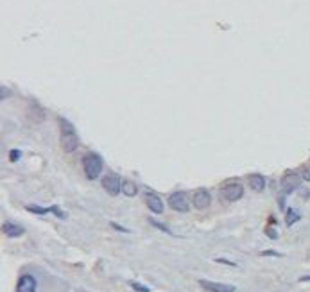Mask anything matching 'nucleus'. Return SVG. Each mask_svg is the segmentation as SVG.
I'll return each mask as SVG.
<instances>
[{
  "label": "nucleus",
  "instance_id": "1",
  "mask_svg": "<svg viewBox=\"0 0 310 292\" xmlns=\"http://www.w3.org/2000/svg\"><path fill=\"white\" fill-rule=\"evenodd\" d=\"M59 129H61V149L65 153H74L79 145V138L74 126L67 119H59Z\"/></svg>",
  "mask_w": 310,
  "mask_h": 292
},
{
  "label": "nucleus",
  "instance_id": "2",
  "mask_svg": "<svg viewBox=\"0 0 310 292\" xmlns=\"http://www.w3.org/2000/svg\"><path fill=\"white\" fill-rule=\"evenodd\" d=\"M102 158L95 153H88L84 154L82 158V169H84V174H86L88 179H97L102 172Z\"/></svg>",
  "mask_w": 310,
  "mask_h": 292
},
{
  "label": "nucleus",
  "instance_id": "3",
  "mask_svg": "<svg viewBox=\"0 0 310 292\" xmlns=\"http://www.w3.org/2000/svg\"><path fill=\"white\" fill-rule=\"evenodd\" d=\"M220 196H223L224 201L235 203L244 196V186L240 185V183H237V181L226 183V185L220 188Z\"/></svg>",
  "mask_w": 310,
  "mask_h": 292
},
{
  "label": "nucleus",
  "instance_id": "4",
  "mask_svg": "<svg viewBox=\"0 0 310 292\" xmlns=\"http://www.w3.org/2000/svg\"><path fill=\"white\" fill-rule=\"evenodd\" d=\"M169 206L174 210V212H180V213H187L189 212V198H187V193L185 192H176L172 193L169 198Z\"/></svg>",
  "mask_w": 310,
  "mask_h": 292
},
{
  "label": "nucleus",
  "instance_id": "5",
  "mask_svg": "<svg viewBox=\"0 0 310 292\" xmlns=\"http://www.w3.org/2000/svg\"><path fill=\"white\" fill-rule=\"evenodd\" d=\"M301 181H303V176H299L298 172H289V174H285V176H283V179H282V190H283V193L294 192L296 188H299Z\"/></svg>",
  "mask_w": 310,
  "mask_h": 292
},
{
  "label": "nucleus",
  "instance_id": "6",
  "mask_svg": "<svg viewBox=\"0 0 310 292\" xmlns=\"http://www.w3.org/2000/svg\"><path fill=\"white\" fill-rule=\"evenodd\" d=\"M212 203V196H210L208 190L204 188H197L192 196V205L196 206L197 210H206Z\"/></svg>",
  "mask_w": 310,
  "mask_h": 292
},
{
  "label": "nucleus",
  "instance_id": "7",
  "mask_svg": "<svg viewBox=\"0 0 310 292\" xmlns=\"http://www.w3.org/2000/svg\"><path fill=\"white\" fill-rule=\"evenodd\" d=\"M102 186H104V190H106L110 196H118V192L122 190V181L118 179V176H115V174H108V176L102 178Z\"/></svg>",
  "mask_w": 310,
  "mask_h": 292
},
{
  "label": "nucleus",
  "instance_id": "8",
  "mask_svg": "<svg viewBox=\"0 0 310 292\" xmlns=\"http://www.w3.org/2000/svg\"><path fill=\"white\" fill-rule=\"evenodd\" d=\"M199 285L208 292H235L233 285L217 283V281H210V280H199Z\"/></svg>",
  "mask_w": 310,
  "mask_h": 292
},
{
  "label": "nucleus",
  "instance_id": "9",
  "mask_svg": "<svg viewBox=\"0 0 310 292\" xmlns=\"http://www.w3.org/2000/svg\"><path fill=\"white\" fill-rule=\"evenodd\" d=\"M36 278L31 276V274H24V276L18 280V285H16V292H36Z\"/></svg>",
  "mask_w": 310,
  "mask_h": 292
},
{
  "label": "nucleus",
  "instance_id": "10",
  "mask_svg": "<svg viewBox=\"0 0 310 292\" xmlns=\"http://www.w3.org/2000/svg\"><path fill=\"white\" fill-rule=\"evenodd\" d=\"M146 205L153 213L163 212V201H161L156 193H153V192H146Z\"/></svg>",
  "mask_w": 310,
  "mask_h": 292
},
{
  "label": "nucleus",
  "instance_id": "11",
  "mask_svg": "<svg viewBox=\"0 0 310 292\" xmlns=\"http://www.w3.org/2000/svg\"><path fill=\"white\" fill-rule=\"evenodd\" d=\"M29 212L38 213V215H45V213H54L56 217L59 219H67V213L63 210H59L58 206H51V208H41V206H27Z\"/></svg>",
  "mask_w": 310,
  "mask_h": 292
},
{
  "label": "nucleus",
  "instance_id": "12",
  "mask_svg": "<svg viewBox=\"0 0 310 292\" xmlns=\"http://www.w3.org/2000/svg\"><path fill=\"white\" fill-rule=\"evenodd\" d=\"M2 233L9 238H16L20 235H24V228L18 224H13V222H4L2 224Z\"/></svg>",
  "mask_w": 310,
  "mask_h": 292
},
{
  "label": "nucleus",
  "instance_id": "13",
  "mask_svg": "<svg viewBox=\"0 0 310 292\" xmlns=\"http://www.w3.org/2000/svg\"><path fill=\"white\" fill-rule=\"evenodd\" d=\"M247 183H249L251 190H255V192H262L265 188V178H263L262 174H251V176H247Z\"/></svg>",
  "mask_w": 310,
  "mask_h": 292
},
{
  "label": "nucleus",
  "instance_id": "14",
  "mask_svg": "<svg viewBox=\"0 0 310 292\" xmlns=\"http://www.w3.org/2000/svg\"><path fill=\"white\" fill-rule=\"evenodd\" d=\"M43 110L39 106H36V104H32L31 108H29V119L32 120V124H39L41 120H43Z\"/></svg>",
  "mask_w": 310,
  "mask_h": 292
},
{
  "label": "nucleus",
  "instance_id": "15",
  "mask_svg": "<svg viewBox=\"0 0 310 292\" xmlns=\"http://www.w3.org/2000/svg\"><path fill=\"white\" fill-rule=\"evenodd\" d=\"M122 192H124V196H127V198H133V196H137L138 188L137 185H135L133 181H122Z\"/></svg>",
  "mask_w": 310,
  "mask_h": 292
},
{
  "label": "nucleus",
  "instance_id": "16",
  "mask_svg": "<svg viewBox=\"0 0 310 292\" xmlns=\"http://www.w3.org/2000/svg\"><path fill=\"white\" fill-rule=\"evenodd\" d=\"M299 219H301V215H299L298 212H296V210H289V212H287V217H285V222H287V226H292L294 224V222H298Z\"/></svg>",
  "mask_w": 310,
  "mask_h": 292
},
{
  "label": "nucleus",
  "instance_id": "17",
  "mask_svg": "<svg viewBox=\"0 0 310 292\" xmlns=\"http://www.w3.org/2000/svg\"><path fill=\"white\" fill-rule=\"evenodd\" d=\"M151 224H153L154 226V228H158V229H161V231H165V233H169V235H170V233H172V231H170V229L169 228H167V226H163V224H161V222H158V221H154V219H151Z\"/></svg>",
  "mask_w": 310,
  "mask_h": 292
},
{
  "label": "nucleus",
  "instance_id": "18",
  "mask_svg": "<svg viewBox=\"0 0 310 292\" xmlns=\"http://www.w3.org/2000/svg\"><path fill=\"white\" fill-rule=\"evenodd\" d=\"M131 287H133L135 290H138V292H149V287H146V285L137 283V281H131Z\"/></svg>",
  "mask_w": 310,
  "mask_h": 292
},
{
  "label": "nucleus",
  "instance_id": "19",
  "mask_svg": "<svg viewBox=\"0 0 310 292\" xmlns=\"http://www.w3.org/2000/svg\"><path fill=\"white\" fill-rule=\"evenodd\" d=\"M265 235L269 238H278V231H275L273 228H265Z\"/></svg>",
  "mask_w": 310,
  "mask_h": 292
},
{
  "label": "nucleus",
  "instance_id": "20",
  "mask_svg": "<svg viewBox=\"0 0 310 292\" xmlns=\"http://www.w3.org/2000/svg\"><path fill=\"white\" fill-rule=\"evenodd\" d=\"M20 156H22V153H20V151H16V149H13L11 154H9V160H11V162H16Z\"/></svg>",
  "mask_w": 310,
  "mask_h": 292
},
{
  "label": "nucleus",
  "instance_id": "21",
  "mask_svg": "<svg viewBox=\"0 0 310 292\" xmlns=\"http://www.w3.org/2000/svg\"><path fill=\"white\" fill-rule=\"evenodd\" d=\"M301 176H303V179H305V181H310V167H303Z\"/></svg>",
  "mask_w": 310,
  "mask_h": 292
},
{
  "label": "nucleus",
  "instance_id": "22",
  "mask_svg": "<svg viewBox=\"0 0 310 292\" xmlns=\"http://www.w3.org/2000/svg\"><path fill=\"white\" fill-rule=\"evenodd\" d=\"M262 257H282V255H280V253H276V251H263Z\"/></svg>",
  "mask_w": 310,
  "mask_h": 292
},
{
  "label": "nucleus",
  "instance_id": "23",
  "mask_svg": "<svg viewBox=\"0 0 310 292\" xmlns=\"http://www.w3.org/2000/svg\"><path fill=\"white\" fill-rule=\"evenodd\" d=\"M0 93H2V95H0V97H2V101L8 99V97H9V90H8V88H4V86L0 88Z\"/></svg>",
  "mask_w": 310,
  "mask_h": 292
},
{
  "label": "nucleus",
  "instance_id": "24",
  "mask_svg": "<svg viewBox=\"0 0 310 292\" xmlns=\"http://www.w3.org/2000/svg\"><path fill=\"white\" fill-rule=\"evenodd\" d=\"M111 226H113L115 229H118V231H124V233H127L129 229H126V228H122V226H118L117 222H111Z\"/></svg>",
  "mask_w": 310,
  "mask_h": 292
},
{
  "label": "nucleus",
  "instance_id": "25",
  "mask_svg": "<svg viewBox=\"0 0 310 292\" xmlns=\"http://www.w3.org/2000/svg\"><path fill=\"white\" fill-rule=\"evenodd\" d=\"M299 281H310V276H303V278H299Z\"/></svg>",
  "mask_w": 310,
  "mask_h": 292
}]
</instances>
